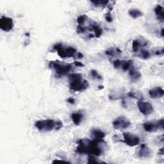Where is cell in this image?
Masks as SVG:
<instances>
[{"instance_id": "obj_21", "label": "cell", "mask_w": 164, "mask_h": 164, "mask_svg": "<svg viewBox=\"0 0 164 164\" xmlns=\"http://www.w3.org/2000/svg\"><path fill=\"white\" fill-rule=\"evenodd\" d=\"M123 91L122 90H118L117 91H114V92H112L110 94V96H109V98L110 99H113V100H114V99H119L123 95Z\"/></svg>"}, {"instance_id": "obj_30", "label": "cell", "mask_w": 164, "mask_h": 164, "mask_svg": "<svg viewBox=\"0 0 164 164\" xmlns=\"http://www.w3.org/2000/svg\"><path fill=\"white\" fill-rule=\"evenodd\" d=\"M105 19L107 22H109V23H111L112 21H113L112 16L111 14H110V12H108L105 15Z\"/></svg>"}, {"instance_id": "obj_37", "label": "cell", "mask_w": 164, "mask_h": 164, "mask_svg": "<svg viewBox=\"0 0 164 164\" xmlns=\"http://www.w3.org/2000/svg\"><path fill=\"white\" fill-rule=\"evenodd\" d=\"M161 35L163 37V28L162 29V30H161Z\"/></svg>"}, {"instance_id": "obj_23", "label": "cell", "mask_w": 164, "mask_h": 164, "mask_svg": "<svg viewBox=\"0 0 164 164\" xmlns=\"http://www.w3.org/2000/svg\"><path fill=\"white\" fill-rule=\"evenodd\" d=\"M87 163H103V162H101V161L99 160L98 158H96L95 157V156L88 155Z\"/></svg>"}, {"instance_id": "obj_26", "label": "cell", "mask_w": 164, "mask_h": 164, "mask_svg": "<svg viewBox=\"0 0 164 164\" xmlns=\"http://www.w3.org/2000/svg\"><path fill=\"white\" fill-rule=\"evenodd\" d=\"M87 19V16L86 15H82L79 16L77 19V22L79 24V25L82 26L85 23L86 19Z\"/></svg>"}, {"instance_id": "obj_12", "label": "cell", "mask_w": 164, "mask_h": 164, "mask_svg": "<svg viewBox=\"0 0 164 164\" xmlns=\"http://www.w3.org/2000/svg\"><path fill=\"white\" fill-rule=\"evenodd\" d=\"M149 94L150 97L153 99H158L163 97L164 94V91L162 88L161 87H155L152 88L149 91Z\"/></svg>"}, {"instance_id": "obj_32", "label": "cell", "mask_w": 164, "mask_h": 164, "mask_svg": "<svg viewBox=\"0 0 164 164\" xmlns=\"http://www.w3.org/2000/svg\"><path fill=\"white\" fill-rule=\"evenodd\" d=\"M63 127V124L60 121H56V126H55V130H58L60 128Z\"/></svg>"}, {"instance_id": "obj_9", "label": "cell", "mask_w": 164, "mask_h": 164, "mask_svg": "<svg viewBox=\"0 0 164 164\" xmlns=\"http://www.w3.org/2000/svg\"><path fill=\"white\" fill-rule=\"evenodd\" d=\"M14 27V23L12 18L7 16H1L0 19V28L4 31H11Z\"/></svg>"}, {"instance_id": "obj_2", "label": "cell", "mask_w": 164, "mask_h": 164, "mask_svg": "<svg viewBox=\"0 0 164 164\" xmlns=\"http://www.w3.org/2000/svg\"><path fill=\"white\" fill-rule=\"evenodd\" d=\"M69 81L70 89L76 92H82L88 87V82L83 80L80 74L74 73L70 74L69 76Z\"/></svg>"}, {"instance_id": "obj_13", "label": "cell", "mask_w": 164, "mask_h": 164, "mask_svg": "<svg viewBox=\"0 0 164 164\" xmlns=\"http://www.w3.org/2000/svg\"><path fill=\"white\" fill-rule=\"evenodd\" d=\"M90 134L94 140H103L105 137V134L103 131L98 129H92L90 131Z\"/></svg>"}, {"instance_id": "obj_17", "label": "cell", "mask_w": 164, "mask_h": 164, "mask_svg": "<svg viewBox=\"0 0 164 164\" xmlns=\"http://www.w3.org/2000/svg\"><path fill=\"white\" fill-rule=\"evenodd\" d=\"M90 28L91 29H93V30L94 31L96 37L99 38V37H100L101 36L102 33H103V30H102V29L100 28V26L99 25H96V23H94L92 25H90Z\"/></svg>"}, {"instance_id": "obj_15", "label": "cell", "mask_w": 164, "mask_h": 164, "mask_svg": "<svg viewBox=\"0 0 164 164\" xmlns=\"http://www.w3.org/2000/svg\"><path fill=\"white\" fill-rule=\"evenodd\" d=\"M155 12L157 16L158 19L163 22L164 20L163 7L161 6V5H157L155 9Z\"/></svg>"}, {"instance_id": "obj_34", "label": "cell", "mask_w": 164, "mask_h": 164, "mask_svg": "<svg viewBox=\"0 0 164 164\" xmlns=\"http://www.w3.org/2000/svg\"><path fill=\"white\" fill-rule=\"evenodd\" d=\"M68 102L70 104H74L75 103V99L73 98H69L68 99Z\"/></svg>"}, {"instance_id": "obj_22", "label": "cell", "mask_w": 164, "mask_h": 164, "mask_svg": "<svg viewBox=\"0 0 164 164\" xmlns=\"http://www.w3.org/2000/svg\"><path fill=\"white\" fill-rule=\"evenodd\" d=\"M122 52L119 49V48H115V49H114V48H111V49L106 51V55L114 56H116L117 55L120 54Z\"/></svg>"}, {"instance_id": "obj_8", "label": "cell", "mask_w": 164, "mask_h": 164, "mask_svg": "<svg viewBox=\"0 0 164 164\" xmlns=\"http://www.w3.org/2000/svg\"><path fill=\"white\" fill-rule=\"evenodd\" d=\"M131 122L125 116H120L117 117L114 122H113V126L116 130H120V129H126L130 126Z\"/></svg>"}, {"instance_id": "obj_24", "label": "cell", "mask_w": 164, "mask_h": 164, "mask_svg": "<svg viewBox=\"0 0 164 164\" xmlns=\"http://www.w3.org/2000/svg\"><path fill=\"white\" fill-rule=\"evenodd\" d=\"M96 7H104L108 5V1H91Z\"/></svg>"}, {"instance_id": "obj_29", "label": "cell", "mask_w": 164, "mask_h": 164, "mask_svg": "<svg viewBox=\"0 0 164 164\" xmlns=\"http://www.w3.org/2000/svg\"><path fill=\"white\" fill-rule=\"evenodd\" d=\"M121 64L122 61L119 60H114V62H113V65H114L115 68H120V66H121Z\"/></svg>"}, {"instance_id": "obj_1", "label": "cell", "mask_w": 164, "mask_h": 164, "mask_svg": "<svg viewBox=\"0 0 164 164\" xmlns=\"http://www.w3.org/2000/svg\"><path fill=\"white\" fill-rule=\"evenodd\" d=\"M104 142L103 140H94L89 141L86 139H80L78 142V146L76 152L82 155H93L99 157L103 153V149L99 146V144Z\"/></svg>"}, {"instance_id": "obj_20", "label": "cell", "mask_w": 164, "mask_h": 164, "mask_svg": "<svg viewBox=\"0 0 164 164\" xmlns=\"http://www.w3.org/2000/svg\"><path fill=\"white\" fill-rule=\"evenodd\" d=\"M132 64H133V62L131 60H124V61H122V64H121V66H120V68H121V69L123 70V71H128V70H130V68H131Z\"/></svg>"}, {"instance_id": "obj_7", "label": "cell", "mask_w": 164, "mask_h": 164, "mask_svg": "<svg viewBox=\"0 0 164 164\" xmlns=\"http://www.w3.org/2000/svg\"><path fill=\"white\" fill-rule=\"evenodd\" d=\"M123 142L130 147H134L140 144L141 139L139 137L130 133H123Z\"/></svg>"}, {"instance_id": "obj_10", "label": "cell", "mask_w": 164, "mask_h": 164, "mask_svg": "<svg viewBox=\"0 0 164 164\" xmlns=\"http://www.w3.org/2000/svg\"><path fill=\"white\" fill-rule=\"evenodd\" d=\"M137 106L139 109L142 114L144 115H149L151 114L154 111L153 106L148 102L144 101L142 100L138 101L137 102Z\"/></svg>"}, {"instance_id": "obj_25", "label": "cell", "mask_w": 164, "mask_h": 164, "mask_svg": "<svg viewBox=\"0 0 164 164\" xmlns=\"http://www.w3.org/2000/svg\"><path fill=\"white\" fill-rule=\"evenodd\" d=\"M141 47V44L139 41V40H134L132 43V49L134 52H137Z\"/></svg>"}, {"instance_id": "obj_11", "label": "cell", "mask_w": 164, "mask_h": 164, "mask_svg": "<svg viewBox=\"0 0 164 164\" xmlns=\"http://www.w3.org/2000/svg\"><path fill=\"white\" fill-rule=\"evenodd\" d=\"M138 157L141 158H149L151 155V151L146 144H142L137 152Z\"/></svg>"}, {"instance_id": "obj_14", "label": "cell", "mask_w": 164, "mask_h": 164, "mask_svg": "<svg viewBox=\"0 0 164 164\" xmlns=\"http://www.w3.org/2000/svg\"><path fill=\"white\" fill-rule=\"evenodd\" d=\"M129 76H130V78L133 82L138 81L141 78L142 74L139 71L135 69H131L129 72Z\"/></svg>"}, {"instance_id": "obj_27", "label": "cell", "mask_w": 164, "mask_h": 164, "mask_svg": "<svg viewBox=\"0 0 164 164\" xmlns=\"http://www.w3.org/2000/svg\"><path fill=\"white\" fill-rule=\"evenodd\" d=\"M90 75L92 77L93 79H96V80H102L103 78L101 77V76L99 74V73L95 70H92L90 71Z\"/></svg>"}, {"instance_id": "obj_18", "label": "cell", "mask_w": 164, "mask_h": 164, "mask_svg": "<svg viewBox=\"0 0 164 164\" xmlns=\"http://www.w3.org/2000/svg\"><path fill=\"white\" fill-rule=\"evenodd\" d=\"M128 96L129 97V98L138 99L139 101L142 100V99H143V96H142V94L140 92H139V91H136V90L131 91V92L128 93Z\"/></svg>"}, {"instance_id": "obj_28", "label": "cell", "mask_w": 164, "mask_h": 164, "mask_svg": "<svg viewBox=\"0 0 164 164\" xmlns=\"http://www.w3.org/2000/svg\"><path fill=\"white\" fill-rule=\"evenodd\" d=\"M141 56L143 59H147L151 56L150 53L147 50H142L141 52Z\"/></svg>"}, {"instance_id": "obj_6", "label": "cell", "mask_w": 164, "mask_h": 164, "mask_svg": "<svg viewBox=\"0 0 164 164\" xmlns=\"http://www.w3.org/2000/svg\"><path fill=\"white\" fill-rule=\"evenodd\" d=\"M163 119H162L157 121H149L145 122L143 125V127L145 131L147 132H154L157 130H163Z\"/></svg>"}, {"instance_id": "obj_3", "label": "cell", "mask_w": 164, "mask_h": 164, "mask_svg": "<svg viewBox=\"0 0 164 164\" xmlns=\"http://www.w3.org/2000/svg\"><path fill=\"white\" fill-rule=\"evenodd\" d=\"M34 126L40 131H51L55 129L56 121L52 119L40 120L35 122Z\"/></svg>"}, {"instance_id": "obj_35", "label": "cell", "mask_w": 164, "mask_h": 164, "mask_svg": "<svg viewBox=\"0 0 164 164\" xmlns=\"http://www.w3.org/2000/svg\"><path fill=\"white\" fill-rule=\"evenodd\" d=\"M77 56H78V58H83V54L81 53H77Z\"/></svg>"}, {"instance_id": "obj_4", "label": "cell", "mask_w": 164, "mask_h": 164, "mask_svg": "<svg viewBox=\"0 0 164 164\" xmlns=\"http://www.w3.org/2000/svg\"><path fill=\"white\" fill-rule=\"evenodd\" d=\"M54 50L57 52L58 55L62 58L72 57L77 52V50L74 48L69 47L68 48H64L62 44L60 43L54 46Z\"/></svg>"}, {"instance_id": "obj_19", "label": "cell", "mask_w": 164, "mask_h": 164, "mask_svg": "<svg viewBox=\"0 0 164 164\" xmlns=\"http://www.w3.org/2000/svg\"><path fill=\"white\" fill-rule=\"evenodd\" d=\"M129 14L133 19H137L141 17L143 15L142 12L138 9H131L129 10Z\"/></svg>"}, {"instance_id": "obj_5", "label": "cell", "mask_w": 164, "mask_h": 164, "mask_svg": "<svg viewBox=\"0 0 164 164\" xmlns=\"http://www.w3.org/2000/svg\"><path fill=\"white\" fill-rule=\"evenodd\" d=\"M49 66L50 68L54 69L56 73L60 76L68 74L72 70V66L71 65H64L54 62H51Z\"/></svg>"}, {"instance_id": "obj_33", "label": "cell", "mask_w": 164, "mask_h": 164, "mask_svg": "<svg viewBox=\"0 0 164 164\" xmlns=\"http://www.w3.org/2000/svg\"><path fill=\"white\" fill-rule=\"evenodd\" d=\"M74 65L77 67H83L84 66V64H82L80 62H74Z\"/></svg>"}, {"instance_id": "obj_31", "label": "cell", "mask_w": 164, "mask_h": 164, "mask_svg": "<svg viewBox=\"0 0 164 164\" xmlns=\"http://www.w3.org/2000/svg\"><path fill=\"white\" fill-rule=\"evenodd\" d=\"M85 31V28L83 26L78 25L77 27V32L78 33H83Z\"/></svg>"}, {"instance_id": "obj_36", "label": "cell", "mask_w": 164, "mask_h": 164, "mask_svg": "<svg viewBox=\"0 0 164 164\" xmlns=\"http://www.w3.org/2000/svg\"><path fill=\"white\" fill-rule=\"evenodd\" d=\"M159 155H163V148H161L160 150H159Z\"/></svg>"}, {"instance_id": "obj_16", "label": "cell", "mask_w": 164, "mask_h": 164, "mask_svg": "<svg viewBox=\"0 0 164 164\" xmlns=\"http://www.w3.org/2000/svg\"><path fill=\"white\" fill-rule=\"evenodd\" d=\"M71 118L72 119V121H73L75 125H79L82 120L83 115L82 113L74 112L73 114H72Z\"/></svg>"}]
</instances>
